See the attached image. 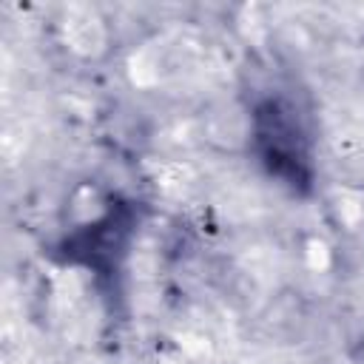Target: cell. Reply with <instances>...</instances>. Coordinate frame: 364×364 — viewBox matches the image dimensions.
Segmentation results:
<instances>
[{
	"instance_id": "6da1fadb",
	"label": "cell",
	"mask_w": 364,
	"mask_h": 364,
	"mask_svg": "<svg viewBox=\"0 0 364 364\" xmlns=\"http://www.w3.org/2000/svg\"><path fill=\"white\" fill-rule=\"evenodd\" d=\"M296 114L299 111L284 100H264L256 108V128H253V139L262 162L267 165L270 173L282 176L293 188L310 182L307 134Z\"/></svg>"
}]
</instances>
